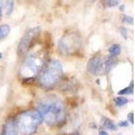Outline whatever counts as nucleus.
Wrapping results in <instances>:
<instances>
[{"label":"nucleus","mask_w":135,"mask_h":135,"mask_svg":"<svg viewBox=\"0 0 135 135\" xmlns=\"http://www.w3.org/2000/svg\"><path fill=\"white\" fill-rule=\"evenodd\" d=\"M37 111L40 114L42 120L51 126H60L66 120L64 105L55 95H47L40 100Z\"/></svg>","instance_id":"obj_1"},{"label":"nucleus","mask_w":135,"mask_h":135,"mask_svg":"<svg viewBox=\"0 0 135 135\" xmlns=\"http://www.w3.org/2000/svg\"><path fill=\"white\" fill-rule=\"evenodd\" d=\"M62 75L63 67L61 62L57 60H51L43 66L37 75V79L43 87L49 88L57 84Z\"/></svg>","instance_id":"obj_2"},{"label":"nucleus","mask_w":135,"mask_h":135,"mask_svg":"<svg viewBox=\"0 0 135 135\" xmlns=\"http://www.w3.org/2000/svg\"><path fill=\"white\" fill-rule=\"evenodd\" d=\"M42 118L37 110L26 111L20 114L16 120L18 130L24 135H31L37 131Z\"/></svg>","instance_id":"obj_3"},{"label":"nucleus","mask_w":135,"mask_h":135,"mask_svg":"<svg viewBox=\"0 0 135 135\" xmlns=\"http://www.w3.org/2000/svg\"><path fill=\"white\" fill-rule=\"evenodd\" d=\"M45 63L39 55L36 54H31L26 57L21 67L20 74L25 79L34 78L38 75L40 70Z\"/></svg>","instance_id":"obj_4"},{"label":"nucleus","mask_w":135,"mask_h":135,"mask_svg":"<svg viewBox=\"0 0 135 135\" xmlns=\"http://www.w3.org/2000/svg\"><path fill=\"white\" fill-rule=\"evenodd\" d=\"M81 38L76 33L66 35L59 40V49L65 54L76 52L81 46Z\"/></svg>","instance_id":"obj_5"},{"label":"nucleus","mask_w":135,"mask_h":135,"mask_svg":"<svg viewBox=\"0 0 135 135\" xmlns=\"http://www.w3.org/2000/svg\"><path fill=\"white\" fill-rule=\"evenodd\" d=\"M41 32V28L38 26L34 27L31 29L28 30L23 35L22 38L18 47V54L19 55H23L28 51L32 47L36 39L39 36Z\"/></svg>","instance_id":"obj_6"},{"label":"nucleus","mask_w":135,"mask_h":135,"mask_svg":"<svg viewBox=\"0 0 135 135\" xmlns=\"http://www.w3.org/2000/svg\"><path fill=\"white\" fill-rule=\"evenodd\" d=\"M102 59L97 56L93 57L89 60L87 64V69L91 74L97 75L103 70H105V64Z\"/></svg>","instance_id":"obj_7"},{"label":"nucleus","mask_w":135,"mask_h":135,"mask_svg":"<svg viewBox=\"0 0 135 135\" xmlns=\"http://www.w3.org/2000/svg\"><path fill=\"white\" fill-rule=\"evenodd\" d=\"M18 131L16 120L9 118L5 122L0 135H18Z\"/></svg>","instance_id":"obj_8"},{"label":"nucleus","mask_w":135,"mask_h":135,"mask_svg":"<svg viewBox=\"0 0 135 135\" xmlns=\"http://www.w3.org/2000/svg\"><path fill=\"white\" fill-rule=\"evenodd\" d=\"M10 32V27L8 25H0V41L3 40Z\"/></svg>","instance_id":"obj_9"},{"label":"nucleus","mask_w":135,"mask_h":135,"mask_svg":"<svg viewBox=\"0 0 135 135\" xmlns=\"http://www.w3.org/2000/svg\"><path fill=\"white\" fill-rule=\"evenodd\" d=\"M121 51V47L120 45L118 44L112 45V46L109 48V52L112 55V56H117L120 54Z\"/></svg>","instance_id":"obj_10"},{"label":"nucleus","mask_w":135,"mask_h":135,"mask_svg":"<svg viewBox=\"0 0 135 135\" xmlns=\"http://www.w3.org/2000/svg\"><path fill=\"white\" fill-rule=\"evenodd\" d=\"M132 93H133V81H132L131 85L122 89L121 91L118 92V95H129Z\"/></svg>","instance_id":"obj_11"},{"label":"nucleus","mask_w":135,"mask_h":135,"mask_svg":"<svg viewBox=\"0 0 135 135\" xmlns=\"http://www.w3.org/2000/svg\"><path fill=\"white\" fill-rule=\"evenodd\" d=\"M128 99L124 97H118L114 99V102L118 106H122L128 103Z\"/></svg>","instance_id":"obj_12"},{"label":"nucleus","mask_w":135,"mask_h":135,"mask_svg":"<svg viewBox=\"0 0 135 135\" xmlns=\"http://www.w3.org/2000/svg\"><path fill=\"white\" fill-rule=\"evenodd\" d=\"M104 126L108 129H109V130H115L116 129V126L114 124V122L109 119H108V118L105 119Z\"/></svg>","instance_id":"obj_13"},{"label":"nucleus","mask_w":135,"mask_h":135,"mask_svg":"<svg viewBox=\"0 0 135 135\" xmlns=\"http://www.w3.org/2000/svg\"><path fill=\"white\" fill-rule=\"evenodd\" d=\"M119 3H120V2L115 1V0H109V1H106L105 4L106 7L112 8V7L117 6L118 5H119Z\"/></svg>","instance_id":"obj_14"},{"label":"nucleus","mask_w":135,"mask_h":135,"mask_svg":"<svg viewBox=\"0 0 135 135\" xmlns=\"http://www.w3.org/2000/svg\"><path fill=\"white\" fill-rule=\"evenodd\" d=\"M123 21L125 22H127L130 25H133L134 18L133 17L129 16H124V18H123Z\"/></svg>","instance_id":"obj_15"},{"label":"nucleus","mask_w":135,"mask_h":135,"mask_svg":"<svg viewBox=\"0 0 135 135\" xmlns=\"http://www.w3.org/2000/svg\"><path fill=\"white\" fill-rule=\"evenodd\" d=\"M8 11L7 13L8 14H10L13 10V8H14V3L13 2H8Z\"/></svg>","instance_id":"obj_16"},{"label":"nucleus","mask_w":135,"mask_h":135,"mask_svg":"<svg viewBox=\"0 0 135 135\" xmlns=\"http://www.w3.org/2000/svg\"><path fill=\"white\" fill-rule=\"evenodd\" d=\"M120 33L122 35V37L126 39L127 38V31L124 27H121L120 28Z\"/></svg>","instance_id":"obj_17"},{"label":"nucleus","mask_w":135,"mask_h":135,"mask_svg":"<svg viewBox=\"0 0 135 135\" xmlns=\"http://www.w3.org/2000/svg\"><path fill=\"white\" fill-rule=\"evenodd\" d=\"M128 119L129 121L131 122L132 124H133L134 123V114L132 113V112H131V113H129L128 115Z\"/></svg>","instance_id":"obj_18"},{"label":"nucleus","mask_w":135,"mask_h":135,"mask_svg":"<svg viewBox=\"0 0 135 135\" xmlns=\"http://www.w3.org/2000/svg\"><path fill=\"white\" fill-rule=\"evenodd\" d=\"M118 125L120 126H121V127H126V126H128V122L126 121H122L119 123V124Z\"/></svg>","instance_id":"obj_19"},{"label":"nucleus","mask_w":135,"mask_h":135,"mask_svg":"<svg viewBox=\"0 0 135 135\" xmlns=\"http://www.w3.org/2000/svg\"><path fill=\"white\" fill-rule=\"evenodd\" d=\"M98 135H108V132H105V131H101V132L99 133Z\"/></svg>","instance_id":"obj_20"},{"label":"nucleus","mask_w":135,"mask_h":135,"mask_svg":"<svg viewBox=\"0 0 135 135\" xmlns=\"http://www.w3.org/2000/svg\"><path fill=\"white\" fill-rule=\"evenodd\" d=\"M120 9H121L122 11H124L125 9V6L123 5V6H120Z\"/></svg>","instance_id":"obj_21"},{"label":"nucleus","mask_w":135,"mask_h":135,"mask_svg":"<svg viewBox=\"0 0 135 135\" xmlns=\"http://www.w3.org/2000/svg\"><path fill=\"white\" fill-rule=\"evenodd\" d=\"M2 9H1V7H0V20L2 18Z\"/></svg>","instance_id":"obj_22"},{"label":"nucleus","mask_w":135,"mask_h":135,"mask_svg":"<svg viewBox=\"0 0 135 135\" xmlns=\"http://www.w3.org/2000/svg\"><path fill=\"white\" fill-rule=\"evenodd\" d=\"M2 54H1V53H0V59L2 58Z\"/></svg>","instance_id":"obj_23"},{"label":"nucleus","mask_w":135,"mask_h":135,"mask_svg":"<svg viewBox=\"0 0 135 135\" xmlns=\"http://www.w3.org/2000/svg\"><path fill=\"white\" fill-rule=\"evenodd\" d=\"M76 135H79V134H77Z\"/></svg>","instance_id":"obj_24"}]
</instances>
